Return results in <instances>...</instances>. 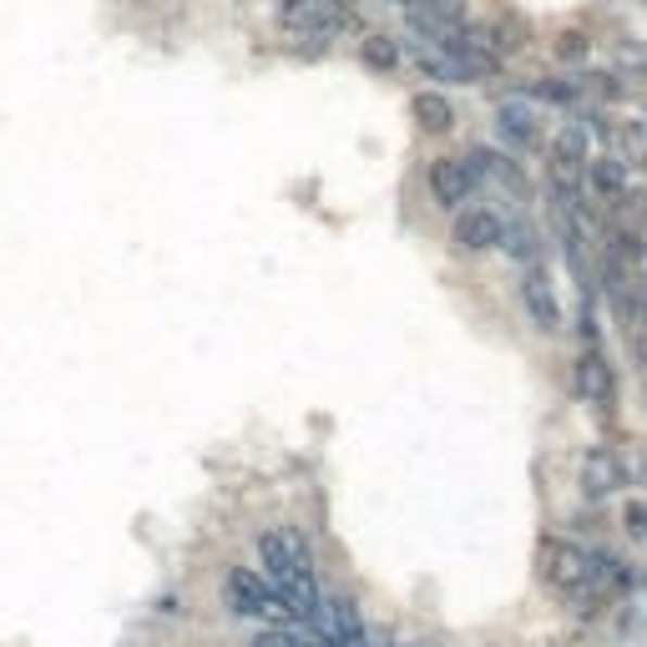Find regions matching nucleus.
Listing matches in <instances>:
<instances>
[{
  "label": "nucleus",
  "instance_id": "a211bd4d",
  "mask_svg": "<svg viewBox=\"0 0 647 647\" xmlns=\"http://www.w3.org/2000/svg\"><path fill=\"white\" fill-rule=\"evenodd\" d=\"M627 531H633V536H647V506H643V500L627 506Z\"/></svg>",
  "mask_w": 647,
  "mask_h": 647
},
{
  "label": "nucleus",
  "instance_id": "ddd939ff",
  "mask_svg": "<svg viewBox=\"0 0 647 647\" xmlns=\"http://www.w3.org/2000/svg\"><path fill=\"white\" fill-rule=\"evenodd\" d=\"M612 61H618L622 76H643L647 81V46L643 41H618L612 46Z\"/></svg>",
  "mask_w": 647,
  "mask_h": 647
},
{
  "label": "nucleus",
  "instance_id": "f257e3e1",
  "mask_svg": "<svg viewBox=\"0 0 647 647\" xmlns=\"http://www.w3.org/2000/svg\"><path fill=\"white\" fill-rule=\"evenodd\" d=\"M536 572H542L546 592L561 597V602H587L592 592H597L587 557H582L576 546H567V542H542L536 546Z\"/></svg>",
  "mask_w": 647,
  "mask_h": 647
},
{
  "label": "nucleus",
  "instance_id": "f03ea898",
  "mask_svg": "<svg viewBox=\"0 0 647 647\" xmlns=\"http://www.w3.org/2000/svg\"><path fill=\"white\" fill-rule=\"evenodd\" d=\"M258 557L268 567V587H279V582H294V576H309L314 561H309V546L299 536L294 527H274L258 536Z\"/></svg>",
  "mask_w": 647,
  "mask_h": 647
},
{
  "label": "nucleus",
  "instance_id": "1a4fd4ad",
  "mask_svg": "<svg viewBox=\"0 0 647 647\" xmlns=\"http://www.w3.org/2000/svg\"><path fill=\"white\" fill-rule=\"evenodd\" d=\"M587 188L602 198V203H618V192L627 188V157H618V152H602V157H592L587 167Z\"/></svg>",
  "mask_w": 647,
  "mask_h": 647
},
{
  "label": "nucleus",
  "instance_id": "f8f14e48",
  "mask_svg": "<svg viewBox=\"0 0 647 647\" xmlns=\"http://www.w3.org/2000/svg\"><path fill=\"white\" fill-rule=\"evenodd\" d=\"M500 132L511 137V142H521V148H531L536 142V117H531L527 106H500Z\"/></svg>",
  "mask_w": 647,
  "mask_h": 647
},
{
  "label": "nucleus",
  "instance_id": "dca6fc26",
  "mask_svg": "<svg viewBox=\"0 0 647 647\" xmlns=\"http://www.w3.org/2000/svg\"><path fill=\"white\" fill-rule=\"evenodd\" d=\"M426 11L435 15V21H460V11H466V0H426Z\"/></svg>",
  "mask_w": 647,
  "mask_h": 647
},
{
  "label": "nucleus",
  "instance_id": "f3484780",
  "mask_svg": "<svg viewBox=\"0 0 647 647\" xmlns=\"http://www.w3.org/2000/svg\"><path fill=\"white\" fill-rule=\"evenodd\" d=\"M253 647H299V633H289V627H274V633H264Z\"/></svg>",
  "mask_w": 647,
  "mask_h": 647
},
{
  "label": "nucleus",
  "instance_id": "9d476101",
  "mask_svg": "<svg viewBox=\"0 0 647 647\" xmlns=\"http://www.w3.org/2000/svg\"><path fill=\"white\" fill-rule=\"evenodd\" d=\"M410 117L420 122V132H451L456 127V106L445 102V91H415L410 97Z\"/></svg>",
  "mask_w": 647,
  "mask_h": 647
},
{
  "label": "nucleus",
  "instance_id": "7ed1b4c3",
  "mask_svg": "<svg viewBox=\"0 0 647 647\" xmlns=\"http://www.w3.org/2000/svg\"><path fill=\"white\" fill-rule=\"evenodd\" d=\"M451 238H456V249H466V253H485L506 238V223H500L496 207H460Z\"/></svg>",
  "mask_w": 647,
  "mask_h": 647
},
{
  "label": "nucleus",
  "instance_id": "9b49d317",
  "mask_svg": "<svg viewBox=\"0 0 647 647\" xmlns=\"http://www.w3.org/2000/svg\"><path fill=\"white\" fill-rule=\"evenodd\" d=\"M359 61H365L369 72H399V61H405V46L395 41V36H365L359 41Z\"/></svg>",
  "mask_w": 647,
  "mask_h": 647
},
{
  "label": "nucleus",
  "instance_id": "6ab92c4d",
  "mask_svg": "<svg viewBox=\"0 0 647 647\" xmlns=\"http://www.w3.org/2000/svg\"><path fill=\"white\" fill-rule=\"evenodd\" d=\"M637 162H643V167H647V142H643V148H637Z\"/></svg>",
  "mask_w": 647,
  "mask_h": 647
},
{
  "label": "nucleus",
  "instance_id": "39448f33",
  "mask_svg": "<svg viewBox=\"0 0 647 647\" xmlns=\"http://www.w3.org/2000/svg\"><path fill=\"white\" fill-rule=\"evenodd\" d=\"M475 192V173L466 157H435L430 162V198L441 207H460Z\"/></svg>",
  "mask_w": 647,
  "mask_h": 647
},
{
  "label": "nucleus",
  "instance_id": "6e6552de",
  "mask_svg": "<svg viewBox=\"0 0 647 647\" xmlns=\"http://www.w3.org/2000/svg\"><path fill=\"white\" fill-rule=\"evenodd\" d=\"M576 395L592 405H612V365L597 350H582L576 359Z\"/></svg>",
  "mask_w": 647,
  "mask_h": 647
},
{
  "label": "nucleus",
  "instance_id": "20e7f679",
  "mask_svg": "<svg viewBox=\"0 0 647 647\" xmlns=\"http://www.w3.org/2000/svg\"><path fill=\"white\" fill-rule=\"evenodd\" d=\"M521 304H527V319L542 329V334H557L561 329V304H557V289L546 279V268L531 264L521 274Z\"/></svg>",
  "mask_w": 647,
  "mask_h": 647
},
{
  "label": "nucleus",
  "instance_id": "aec40b11",
  "mask_svg": "<svg viewBox=\"0 0 647 647\" xmlns=\"http://www.w3.org/2000/svg\"><path fill=\"white\" fill-rule=\"evenodd\" d=\"M643 112H647V106H643Z\"/></svg>",
  "mask_w": 647,
  "mask_h": 647
},
{
  "label": "nucleus",
  "instance_id": "0eeeda50",
  "mask_svg": "<svg viewBox=\"0 0 647 647\" xmlns=\"http://www.w3.org/2000/svg\"><path fill=\"white\" fill-rule=\"evenodd\" d=\"M582 485H587V496H618L622 485H627V475H622V460L612 456V451H587V460H582Z\"/></svg>",
  "mask_w": 647,
  "mask_h": 647
},
{
  "label": "nucleus",
  "instance_id": "4468645a",
  "mask_svg": "<svg viewBox=\"0 0 647 647\" xmlns=\"http://www.w3.org/2000/svg\"><path fill=\"white\" fill-rule=\"evenodd\" d=\"M536 97L567 106V102H576V97H582V81H572V76H542V81H536Z\"/></svg>",
  "mask_w": 647,
  "mask_h": 647
},
{
  "label": "nucleus",
  "instance_id": "412c9836",
  "mask_svg": "<svg viewBox=\"0 0 647 647\" xmlns=\"http://www.w3.org/2000/svg\"><path fill=\"white\" fill-rule=\"evenodd\" d=\"M643 5H647V0H643Z\"/></svg>",
  "mask_w": 647,
  "mask_h": 647
},
{
  "label": "nucleus",
  "instance_id": "423d86ee",
  "mask_svg": "<svg viewBox=\"0 0 647 647\" xmlns=\"http://www.w3.org/2000/svg\"><path fill=\"white\" fill-rule=\"evenodd\" d=\"M223 597H228V612H238V618H264L274 587L258 572H249V567H233L228 582H223Z\"/></svg>",
  "mask_w": 647,
  "mask_h": 647
},
{
  "label": "nucleus",
  "instance_id": "2eb2a0df",
  "mask_svg": "<svg viewBox=\"0 0 647 647\" xmlns=\"http://www.w3.org/2000/svg\"><path fill=\"white\" fill-rule=\"evenodd\" d=\"M587 36L582 30H561L557 36V61H567V66H576V61H587Z\"/></svg>",
  "mask_w": 647,
  "mask_h": 647
}]
</instances>
